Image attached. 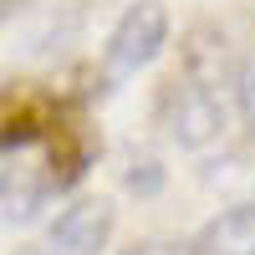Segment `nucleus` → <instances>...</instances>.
I'll list each match as a JSON object with an SVG mask.
<instances>
[{"mask_svg":"<svg viewBox=\"0 0 255 255\" xmlns=\"http://www.w3.org/2000/svg\"><path fill=\"white\" fill-rule=\"evenodd\" d=\"M163 36H168V10L158 5V0L128 5L123 20L113 26V36H108V46H102V87L133 82L148 61L163 51Z\"/></svg>","mask_w":255,"mask_h":255,"instance_id":"f257e3e1","label":"nucleus"},{"mask_svg":"<svg viewBox=\"0 0 255 255\" xmlns=\"http://www.w3.org/2000/svg\"><path fill=\"white\" fill-rule=\"evenodd\" d=\"M108 235H113V204L108 199H77L46 230V245L56 255H97L108 245Z\"/></svg>","mask_w":255,"mask_h":255,"instance_id":"f03ea898","label":"nucleus"},{"mask_svg":"<svg viewBox=\"0 0 255 255\" xmlns=\"http://www.w3.org/2000/svg\"><path fill=\"white\" fill-rule=\"evenodd\" d=\"M189 255H255V204H230L209 220Z\"/></svg>","mask_w":255,"mask_h":255,"instance_id":"7ed1b4c3","label":"nucleus"},{"mask_svg":"<svg viewBox=\"0 0 255 255\" xmlns=\"http://www.w3.org/2000/svg\"><path fill=\"white\" fill-rule=\"evenodd\" d=\"M56 128H61V113L51 108L46 97H36V92H15V97H5V148L51 138Z\"/></svg>","mask_w":255,"mask_h":255,"instance_id":"20e7f679","label":"nucleus"},{"mask_svg":"<svg viewBox=\"0 0 255 255\" xmlns=\"http://www.w3.org/2000/svg\"><path fill=\"white\" fill-rule=\"evenodd\" d=\"M220 128H225V118H220V102L209 97V92H184V97H179V123H174V133H179L189 148H204L209 138H220Z\"/></svg>","mask_w":255,"mask_h":255,"instance_id":"39448f33","label":"nucleus"},{"mask_svg":"<svg viewBox=\"0 0 255 255\" xmlns=\"http://www.w3.org/2000/svg\"><path fill=\"white\" fill-rule=\"evenodd\" d=\"M82 174H87V138H82L77 128L61 123L56 133H51V184L67 189V184H77Z\"/></svg>","mask_w":255,"mask_h":255,"instance_id":"423d86ee","label":"nucleus"},{"mask_svg":"<svg viewBox=\"0 0 255 255\" xmlns=\"http://www.w3.org/2000/svg\"><path fill=\"white\" fill-rule=\"evenodd\" d=\"M123 255H179V245H168V240H138V245H128Z\"/></svg>","mask_w":255,"mask_h":255,"instance_id":"0eeeda50","label":"nucleus"},{"mask_svg":"<svg viewBox=\"0 0 255 255\" xmlns=\"http://www.w3.org/2000/svg\"><path fill=\"white\" fill-rule=\"evenodd\" d=\"M245 97H250V113H255V72H250V87H245Z\"/></svg>","mask_w":255,"mask_h":255,"instance_id":"6e6552de","label":"nucleus"}]
</instances>
